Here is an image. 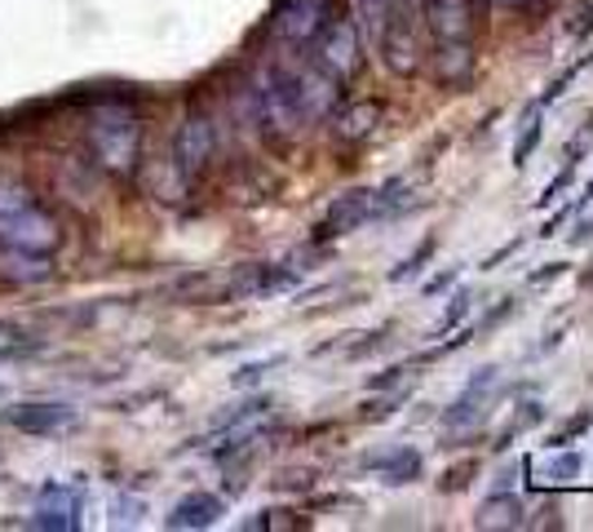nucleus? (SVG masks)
Returning a JSON list of instances; mask_svg holds the SVG:
<instances>
[{
  "label": "nucleus",
  "instance_id": "8",
  "mask_svg": "<svg viewBox=\"0 0 593 532\" xmlns=\"http://www.w3.org/2000/svg\"><path fill=\"white\" fill-rule=\"evenodd\" d=\"M421 9L434 40H474V0H425Z\"/></svg>",
  "mask_w": 593,
  "mask_h": 532
},
{
  "label": "nucleus",
  "instance_id": "35",
  "mask_svg": "<svg viewBox=\"0 0 593 532\" xmlns=\"http://www.w3.org/2000/svg\"><path fill=\"white\" fill-rule=\"evenodd\" d=\"M590 204H593V178L585 182V191H581V200H576V213H585Z\"/></svg>",
  "mask_w": 593,
  "mask_h": 532
},
{
  "label": "nucleus",
  "instance_id": "34",
  "mask_svg": "<svg viewBox=\"0 0 593 532\" xmlns=\"http://www.w3.org/2000/svg\"><path fill=\"white\" fill-rule=\"evenodd\" d=\"M519 249H523V240H510V244H501V249H496V253H492V258L483 262V271H492V267H496L501 258H510V253H519Z\"/></svg>",
  "mask_w": 593,
  "mask_h": 532
},
{
  "label": "nucleus",
  "instance_id": "5",
  "mask_svg": "<svg viewBox=\"0 0 593 532\" xmlns=\"http://www.w3.org/2000/svg\"><path fill=\"white\" fill-rule=\"evenodd\" d=\"M332 22V0H280L271 9V36L284 44H310Z\"/></svg>",
  "mask_w": 593,
  "mask_h": 532
},
{
  "label": "nucleus",
  "instance_id": "18",
  "mask_svg": "<svg viewBox=\"0 0 593 532\" xmlns=\"http://www.w3.org/2000/svg\"><path fill=\"white\" fill-rule=\"evenodd\" d=\"M394 0H354V27L359 36H368L372 44L381 40V27H385V13H390Z\"/></svg>",
  "mask_w": 593,
  "mask_h": 532
},
{
  "label": "nucleus",
  "instance_id": "11",
  "mask_svg": "<svg viewBox=\"0 0 593 532\" xmlns=\"http://www.w3.org/2000/svg\"><path fill=\"white\" fill-rule=\"evenodd\" d=\"M381 116H385V107H381L376 98L345 102V107H336V116H332V133H336L341 142H359V138H368V133L381 124Z\"/></svg>",
  "mask_w": 593,
  "mask_h": 532
},
{
  "label": "nucleus",
  "instance_id": "24",
  "mask_svg": "<svg viewBox=\"0 0 593 532\" xmlns=\"http://www.w3.org/2000/svg\"><path fill=\"white\" fill-rule=\"evenodd\" d=\"M403 400H408V387H394V391H390L385 400H372V404L363 400V409H359V418H363V422H381V418H390V413H394V409H399Z\"/></svg>",
  "mask_w": 593,
  "mask_h": 532
},
{
  "label": "nucleus",
  "instance_id": "31",
  "mask_svg": "<svg viewBox=\"0 0 593 532\" xmlns=\"http://www.w3.org/2000/svg\"><path fill=\"white\" fill-rule=\"evenodd\" d=\"M563 271H567V262H545V271H532L527 284H554Z\"/></svg>",
  "mask_w": 593,
  "mask_h": 532
},
{
  "label": "nucleus",
  "instance_id": "6",
  "mask_svg": "<svg viewBox=\"0 0 593 532\" xmlns=\"http://www.w3.org/2000/svg\"><path fill=\"white\" fill-rule=\"evenodd\" d=\"M368 218H372V187H354L328 204V213L314 227V240H341V235L359 231Z\"/></svg>",
  "mask_w": 593,
  "mask_h": 532
},
{
  "label": "nucleus",
  "instance_id": "27",
  "mask_svg": "<svg viewBox=\"0 0 593 532\" xmlns=\"http://www.w3.org/2000/svg\"><path fill=\"white\" fill-rule=\"evenodd\" d=\"M572 169H576V164H567V169H563V173H559V178H554V182L536 195V209H550V204L559 200V191H567V187H572Z\"/></svg>",
  "mask_w": 593,
  "mask_h": 532
},
{
  "label": "nucleus",
  "instance_id": "28",
  "mask_svg": "<svg viewBox=\"0 0 593 532\" xmlns=\"http://www.w3.org/2000/svg\"><path fill=\"white\" fill-rule=\"evenodd\" d=\"M456 280H461V267H448L443 275L425 280V298H439V293H452V289H456Z\"/></svg>",
  "mask_w": 593,
  "mask_h": 532
},
{
  "label": "nucleus",
  "instance_id": "26",
  "mask_svg": "<svg viewBox=\"0 0 593 532\" xmlns=\"http://www.w3.org/2000/svg\"><path fill=\"white\" fill-rule=\"evenodd\" d=\"M394 387H412V369L394 364V369H385V373L368 378V391H394Z\"/></svg>",
  "mask_w": 593,
  "mask_h": 532
},
{
  "label": "nucleus",
  "instance_id": "33",
  "mask_svg": "<svg viewBox=\"0 0 593 532\" xmlns=\"http://www.w3.org/2000/svg\"><path fill=\"white\" fill-rule=\"evenodd\" d=\"M275 364H280V360H267V364H249V369H240V373H235V382H240V387H249V382H258V378H262L267 369H275Z\"/></svg>",
  "mask_w": 593,
  "mask_h": 532
},
{
  "label": "nucleus",
  "instance_id": "36",
  "mask_svg": "<svg viewBox=\"0 0 593 532\" xmlns=\"http://www.w3.org/2000/svg\"><path fill=\"white\" fill-rule=\"evenodd\" d=\"M492 4H505V9H523V4H532V0H492Z\"/></svg>",
  "mask_w": 593,
  "mask_h": 532
},
{
  "label": "nucleus",
  "instance_id": "29",
  "mask_svg": "<svg viewBox=\"0 0 593 532\" xmlns=\"http://www.w3.org/2000/svg\"><path fill=\"white\" fill-rule=\"evenodd\" d=\"M590 147H593V120L585 124V133H576V138L567 142V151H563V155H567V164H581V155H585Z\"/></svg>",
  "mask_w": 593,
  "mask_h": 532
},
{
  "label": "nucleus",
  "instance_id": "20",
  "mask_svg": "<svg viewBox=\"0 0 593 532\" xmlns=\"http://www.w3.org/2000/svg\"><path fill=\"white\" fill-rule=\"evenodd\" d=\"M581 471H585V458H581V453H563V449H559V458L550 462L545 480H550L554 489H567V484H576V480H581Z\"/></svg>",
  "mask_w": 593,
  "mask_h": 532
},
{
  "label": "nucleus",
  "instance_id": "1",
  "mask_svg": "<svg viewBox=\"0 0 593 532\" xmlns=\"http://www.w3.org/2000/svg\"><path fill=\"white\" fill-rule=\"evenodd\" d=\"M58 244H62L58 218L22 182L0 178V275L18 284L44 280Z\"/></svg>",
  "mask_w": 593,
  "mask_h": 532
},
{
  "label": "nucleus",
  "instance_id": "22",
  "mask_svg": "<svg viewBox=\"0 0 593 532\" xmlns=\"http://www.w3.org/2000/svg\"><path fill=\"white\" fill-rule=\"evenodd\" d=\"M590 426H593V413L590 409H581V413H572V418H567V422H563V426H559L545 444H550V449H567V444H572V440H581Z\"/></svg>",
  "mask_w": 593,
  "mask_h": 532
},
{
  "label": "nucleus",
  "instance_id": "16",
  "mask_svg": "<svg viewBox=\"0 0 593 532\" xmlns=\"http://www.w3.org/2000/svg\"><path fill=\"white\" fill-rule=\"evenodd\" d=\"M434 249H439V240L434 235H425L408 258H399L394 267H390V284H408V280H416L421 271H425V262L434 258Z\"/></svg>",
  "mask_w": 593,
  "mask_h": 532
},
{
  "label": "nucleus",
  "instance_id": "4",
  "mask_svg": "<svg viewBox=\"0 0 593 532\" xmlns=\"http://www.w3.org/2000/svg\"><path fill=\"white\" fill-rule=\"evenodd\" d=\"M310 44H314V62H319L323 71H332L341 84H345L350 76H359V67H363V36H359V27H354L350 18H336V13H332V22H328Z\"/></svg>",
  "mask_w": 593,
  "mask_h": 532
},
{
  "label": "nucleus",
  "instance_id": "15",
  "mask_svg": "<svg viewBox=\"0 0 593 532\" xmlns=\"http://www.w3.org/2000/svg\"><path fill=\"white\" fill-rule=\"evenodd\" d=\"M545 107L541 102H532L527 111H523V120H519V138H514V169H523L532 155H536V147H541V133H545Z\"/></svg>",
  "mask_w": 593,
  "mask_h": 532
},
{
  "label": "nucleus",
  "instance_id": "14",
  "mask_svg": "<svg viewBox=\"0 0 593 532\" xmlns=\"http://www.w3.org/2000/svg\"><path fill=\"white\" fill-rule=\"evenodd\" d=\"M13 422L31 435H53L58 426L71 422V409H62V404H22V409H13Z\"/></svg>",
  "mask_w": 593,
  "mask_h": 532
},
{
  "label": "nucleus",
  "instance_id": "21",
  "mask_svg": "<svg viewBox=\"0 0 593 532\" xmlns=\"http://www.w3.org/2000/svg\"><path fill=\"white\" fill-rule=\"evenodd\" d=\"M470 311H474V298H470L465 289H456V293H452V302H448V311H443V320L434 324V333H430V338H448L452 329H461V320H465Z\"/></svg>",
  "mask_w": 593,
  "mask_h": 532
},
{
  "label": "nucleus",
  "instance_id": "30",
  "mask_svg": "<svg viewBox=\"0 0 593 532\" xmlns=\"http://www.w3.org/2000/svg\"><path fill=\"white\" fill-rule=\"evenodd\" d=\"M590 240H593V213H585V218L576 213V227H572L567 244H576V249H581V244H590Z\"/></svg>",
  "mask_w": 593,
  "mask_h": 532
},
{
  "label": "nucleus",
  "instance_id": "9",
  "mask_svg": "<svg viewBox=\"0 0 593 532\" xmlns=\"http://www.w3.org/2000/svg\"><path fill=\"white\" fill-rule=\"evenodd\" d=\"M36 524L40 529H76L80 524V493H71V484H44L36 498Z\"/></svg>",
  "mask_w": 593,
  "mask_h": 532
},
{
  "label": "nucleus",
  "instance_id": "7",
  "mask_svg": "<svg viewBox=\"0 0 593 532\" xmlns=\"http://www.w3.org/2000/svg\"><path fill=\"white\" fill-rule=\"evenodd\" d=\"M359 466H363V471H372V475H381V484H390V489L416 484V480L425 475V458H421L416 449H408V444L385 449V453H368Z\"/></svg>",
  "mask_w": 593,
  "mask_h": 532
},
{
  "label": "nucleus",
  "instance_id": "23",
  "mask_svg": "<svg viewBox=\"0 0 593 532\" xmlns=\"http://www.w3.org/2000/svg\"><path fill=\"white\" fill-rule=\"evenodd\" d=\"M474 475H479V462H474V458H465V462H456L452 471H443L439 493H465V489L474 484Z\"/></svg>",
  "mask_w": 593,
  "mask_h": 532
},
{
  "label": "nucleus",
  "instance_id": "19",
  "mask_svg": "<svg viewBox=\"0 0 593 532\" xmlns=\"http://www.w3.org/2000/svg\"><path fill=\"white\" fill-rule=\"evenodd\" d=\"M408 178H390L381 191H372V218H385V213H394V209H403V200H408Z\"/></svg>",
  "mask_w": 593,
  "mask_h": 532
},
{
  "label": "nucleus",
  "instance_id": "13",
  "mask_svg": "<svg viewBox=\"0 0 593 532\" xmlns=\"http://www.w3.org/2000/svg\"><path fill=\"white\" fill-rule=\"evenodd\" d=\"M527 524V511H523V502L514 498V493H505V489H496L483 506H479V515H474V529H523Z\"/></svg>",
  "mask_w": 593,
  "mask_h": 532
},
{
  "label": "nucleus",
  "instance_id": "2",
  "mask_svg": "<svg viewBox=\"0 0 593 532\" xmlns=\"http://www.w3.org/2000/svg\"><path fill=\"white\" fill-rule=\"evenodd\" d=\"M84 142L102 173L124 178L138 164L142 151V116L129 98H107L84 116Z\"/></svg>",
  "mask_w": 593,
  "mask_h": 532
},
{
  "label": "nucleus",
  "instance_id": "12",
  "mask_svg": "<svg viewBox=\"0 0 593 532\" xmlns=\"http://www.w3.org/2000/svg\"><path fill=\"white\" fill-rule=\"evenodd\" d=\"M222 515H227V502H222V498H213V493H191V498H182V502L173 506L169 529H213Z\"/></svg>",
  "mask_w": 593,
  "mask_h": 532
},
{
  "label": "nucleus",
  "instance_id": "3",
  "mask_svg": "<svg viewBox=\"0 0 593 532\" xmlns=\"http://www.w3.org/2000/svg\"><path fill=\"white\" fill-rule=\"evenodd\" d=\"M213 151H218V120L213 111L204 107H191L173 133V173L182 187H191L209 164H213Z\"/></svg>",
  "mask_w": 593,
  "mask_h": 532
},
{
  "label": "nucleus",
  "instance_id": "32",
  "mask_svg": "<svg viewBox=\"0 0 593 532\" xmlns=\"http://www.w3.org/2000/svg\"><path fill=\"white\" fill-rule=\"evenodd\" d=\"M567 218H576V204H572V209H559V213H554V218H550V222L541 227V240H550V235H559V227H563Z\"/></svg>",
  "mask_w": 593,
  "mask_h": 532
},
{
  "label": "nucleus",
  "instance_id": "17",
  "mask_svg": "<svg viewBox=\"0 0 593 532\" xmlns=\"http://www.w3.org/2000/svg\"><path fill=\"white\" fill-rule=\"evenodd\" d=\"M541 422H545V404H519V409H514V418L505 422V431L496 435V449H510L523 431H536Z\"/></svg>",
  "mask_w": 593,
  "mask_h": 532
},
{
  "label": "nucleus",
  "instance_id": "25",
  "mask_svg": "<svg viewBox=\"0 0 593 532\" xmlns=\"http://www.w3.org/2000/svg\"><path fill=\"white\" fill-rule=\"evenodd\" d=\"M590 62H593V53H585L581 62H572V67H567V71H563V76H559V80H554V84H550V89H545V93H541L536 102H541V107H554V102H559V98L567 93V84H572V80H576V76H581V71L590 67Z\"/></svg>",
  "mask_w": 593,
  "mask_h": 532
},
{
  "label": "nucleus",
  "instance_id": "10",
  "mask_svg": "<svg viewBox=\"0 0 593 532\" xmlns=\"http://www.w3.org/2000/svg\"><path fill=\"white\" fill-rule=\"evenodd\" d=\"M479 67L474 40H434V76L452 89H461Z\"/></svg>",
  "mask_w": 593,
  "mask_h": 532
}]
</instances>
